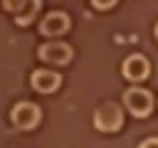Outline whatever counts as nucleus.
Instances as JSON below:
<instances>
[{
    "instance_id": "obj_10",
    "label": "nucleus",
    "mask_w": 158,
    "mask_h": 148,
    "mask_svg": "<svg viewBox=\"0 0 158 148\" xmlns=\"http://www.w3.org/2000/svg\"><path fill=\"white\" fill-rule=\"evenodd\" d=\"M93 2L94 8H99V11H107V8H111V6L117 4V0H90Z\"/></svg>"
},
{
    "instance_id": "obj_12",
    "label": "nucleus",
    "mask_w": 158,
    "mask_h": 148,
    "mask_svg": "<svg viewBox=\"0 0 158 148\" xmlns=\"http://www.w3.org/2000/svg\"><path fill=\"white\" fill-rule=\"evenodd\" d=\"M154 35H156V39H158V23H156V27H154Z\"/></svg>"
},
{
    "instance_id": "obj_9",
    "label": "nucleus",
    "mask_w": 158,
    "mask_h": 148,
    "mask_svg": "<svg viewBox=\"0 0 158 148\" xmlns=\"http://www.w3.org/2000/svg\"><path fill=\"white\" fill-rule=\"evenodd\" d=\"M27 2H29V0H2V6L10 12H21L25 6H27Z\"/></svg>"
},
{
    "instance_id": "obj_4",
    "label": "nucleus",
    "mask_w": 158,
    "mask_h": 148,
    "mask_svg": "<svg viewBox=\"0 0 158 148\" xmlns=\"http://www.w3.org/2000/svg\"><path fill=\"white\" fill-rule=\"evenodd\" d=\"M39 58L47 64H58V66H64L72 60V48L68 43H62V41H49V43H43L39 48Z\"/></svg>"
},
{
    "instance_id": "obj_7",
    "label": "nucleus",
    "mask_w": 158,
    "mask_h": 148,
    "mask_svg": "<svg viewBox=\"0 0 158 148\" xmlns=\"http://www.w3.org/2000/svg\"><path fill=\"white\" fill-rule=\"evenodd\" d=\"M62 84V76L58 72H52V70H35L31 74V87L39 93H53V91L60 89Z\"/></svg>"
},
{
    "instance_id": "obj_3",
    "label": "nucleus",
    "mask_w": 158,
    "mask_h": 148,
    "mask_svg": "<svg viewBox=\"0 0 158 148\" xmlns=\"http://www.w3.org/2000/svg\"><path fill=\"white\" fill-rule=\"evenodd\" d=\"M10 119L15 128L19 130H33L41 119V109L33 103H27V101H21L12 107L10 111Z\"/></svg>"
},
{
    "instance_id": "obj_8",
    "label": "nucleus",
    "mask_w": 158,
    "mask_h": 148,
    "mask_svg": "<svg viewBox=\"0 0 158 148\" xmlns=\"http://www.w3.org/2000/svg\"><path fill=\"white\" fill-rule=\"evenodd\" d=\"M39 11H41V0H29L27 6H25L23 11L19 12V17L15 19V23L23 25V27H25V25H29V23H33Z\"/></svg>"
},
{
    "instance_id": "obj_11",
    "label": "nucleus",
    "mask_w": 158,
    "mask_h": 148,
    "mask_svg": "<svg viewBox=\"0 0 158 148\" xmlns=\"http://www.w3.org/2000/svg\"><path fill=\"white\" fill-rule=\"evenodd\" d=\"M138 148H158V138H146Z\"/></svg>"
},
{
    "instance_id": "obj_2",
    "label": "nucleus",
    "mask_w": 158,
    "mask_h": 148,
    "mask_svg": "<svg viewBox=\"0 0 158 148\" xmlns=\"http://www.w3.org/2000/svg\"><path fill=\"white\" fill-rule=\"evenodd\" d=\"M93 121L99 132H117L123 125V109L117 103H105L94 111Z\"/></svg>"
},
{
    "instance_id": "obj_6",
    "label": "nucleus",
    "mask_w": 158,
    "mask_h": 148,
    "mask_svg": "<svg viewBox=\"0 0 158 148\" xmlns=\"http://www.w3.org/2000/svg\"><path fill=\"white\" fill-rule=\"evenodd\" d=\"M121 72L123 76L127 78V80H134V82H140L144 78L148 76V72H150V64H148V60L140 53H131L129 58H125L121 66Z\"/></svg>"
},
{
    "instance_id": "obj_1",
    "label": "nucleus",
    "mask_w": 158,
    "mask_h": 148,
    "mask_svg": "<svg viewBox=\"0 0 158 148\" xmlns=\"http://www.w3.org/2000/svg\"><path fill=\"white\" fill-rule=\"evenodd\" d=\"M123 103L135 117H148L154 109V97L150 91L140 89V87H131L123 93Z\"/></svg>"
},
{
    "instance_id": "obj_5",
    "label": "nucleus",
    "mask_w": 158,
    "mask_h": 148,
    "mask_svg": "<svg viewBox=\"0 0 158 148\" xmlns=\"http://www.w3.org/2000/svg\"><path fill=\"white\" fill-rule=\"evenodd\" d=\"M70 29V17L62 11H52L41 19L39 31L47 37H56V35H64Z\"/></svg>"
}]
</instances>
